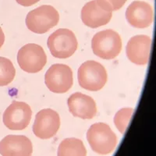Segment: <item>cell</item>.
Returning <instances> with one entry per match:
<instances>
[{"mask_svg":"<svg viewBox=\"0 0 156 156\" xmlns=\"http://www.w3.org/2000/svg\"><path fill=\"white\" fill-rule=\"evenodd\" d=\"M87 140L93 151L102 155L112 153L117 144L115 133L104 122H97L90 126L87 130Z\"/></svg>","mask_w":156,"mask_h":156,"instance_id":"cell-1","label":"cell"},{"mask_svg":"<svg viewBox=\"0 0 156 156\" xmlns=\"http://www.w3.org/2000/svg\"><path fill=\"white\" fill-rule=\"evenodd\" d=\"M94 54L103 59L110 60L119 55L122 50V39L116 31L108 29L98 32L91 40Z\"/></svg>","mask_w":156,"mask_h":156,"instance_id":"cell-2","label":"cell"},{"mask_svg":"<svg viewBox=\"0 0 156 156\" xmlns=\"http://www.w3.org/2000/svg\"><path fill=\"white\" fill-rule=\"evenodd\" d=\"M78 82L82 88L90 91L100 90L107 82L106 69L99 62L89 60L78 69Z\"/></svg>","mask_w":156,"mask_h":156,"instance_id":"cell-3","label":"cell"},{"mask_svg":"<svg viewBox=\"0 0 156 156\" xmlns=\"http://www.w3.org/2000/svg\"><path fill=\"white\" fill-rule=\"evenodd\" d=\"M58 20V11L51 5H43L27 13L26 25L30 31L41 34L56 26Z\"/></svg>","mask_w":156,"mask_h":156,"instance_id":"cell-4","label":"cell"},{"mask_svg":"<svg viewBox=\"0 0 156 156\" xmlns=\"http://www.w3.org/2000/svg\"><path fill=\"white\" fill-rule=\"evenodd\" d=\"M47 44L54 57L67 58L75 53L77 49L78 42L72 30L61 28L55 30L48 37Z\"/></svg>","mask_w":156,"mask_h":156,"instance_id":"cell-5","label":"cell"},{"mask_svg":"<svg viewBox=\"0 0 156 156\" xmlns=\"http://www.w3.org/2000/svg\"><path fill=\"white\" fill-rule=\"evenodd\" d=\"M17 62L25 72L36 73L45 66L47 56L41 46L37 44H27L18 51Z\"/></svg>","mask_w":156,"mask_h":156,"instance_id":"cell-6","label":"cell"},{"mask_svg":"<svg viewBox=\"0 0 156 156\" xmlns=\"http://www.w3.org/2000/svg\"><path fill=\"white\" fill-rule=\"evenodd\" d=\"M44 83L51 92L57 94L67 92L73 86L72 69L65 64H53L45 73Z\"/></svg>","mask_w":156,"mask_h":156,"instance_id":"cell-7","label":"cell"},{"mask_svg":"<svg viewBox=\"0 0 156 156\" xmlns=\"http://www.w3.org/2000/svg\"><path fill=\"white\" fill-rule=\"evenodd\" d=\"M60 126V117L51 108L41 110L35 116L33 132L40 139H50L55 136Z\"/></svg>","mask_w":156,"mask_h":156,"instance_id":"cell-8","label":"cell"},{"mask_svg":"<svg viewBox=\"0 0 156 156\" xmlns=\"http://www.w3.org/2000/svg\"><path fill=\"white\" fill-rule=\"evenodd\" d=\"M31 115V108L28 104L15 101L5 110L3 121L9 129L23 130L30 123Z\"/></svg>","mask_w":156,"mask_h":156,"instance_id":"cell-9","label":"cell"},{"mask_svg":"<svg viewBox=\"0 0 156 156\" xmlns=\"http://www.w3.org/2000/svg\"><path fill=\"white\" fill-rule=\"evenodd\" d=\"M151 38L147 35L132 37L126 44V52L129 60L139 66H144L148 62L151 51Z\"/></svg>","mask_w":156,"mask_h":156,"instance_id":"cell-10","label":"cell"},{"mask_svg":"<svg viewBox=\"0 0 156 156\" xmlns=\"http://www.w3.org/2000/svg\"><path fill=\"white\" fill-rule=\"evenodd\" d=\"M153 9L144 1H133L126 11V18L132 27L138 29L148 27L153 22Z\"/></svg>","mask_w":156,"mask_h":156,"instance_id":"cell-11","label":"cell"},{"mask_svg":"<svg viewBox=\"0 0 156 156\" xmlns=\"http://www.w3.org/2000/svg\"><path fill=\"white\" fill-rule=\"evenodd\" d=\"M32 152L31 141L23 135H9L0 142V154L2 156H31Z\"/></svg>","mask_w":156,"mask_h":156,"instance_id":"cell-12","label":"cell"},{"mask_svg":"<svg viewBox=\"0 0 156 156\" xmlns=\"http://www.w3.org/2000/svg\"><path fill=\"white\" fill-rule=\"evenodd\" d=\"M67 103L69 112L75 117L90 119L97 114L95 101L90 96L82 93L76 92L71 94Z\"/></svg>","mask_w":156,"mask_h":156,"instance_id":"cell-13","label":"cell"},{"mask_svg":"<svg viewBox=\"0 0 156 156\" xmlns=\"http://www.w3.org/2000/svg\"><path fill=\"white\" fill-rule=\"evenodd\" d=\"M112 16V12L101 9L97 4L96 0L86 3L81 10L82 21L90 28H97L106 25L111 20Z\"/></svg>","mask_w":156,"mask_h":156,"instance_id":"cell-14","label":"cell"},{"mask_svg":"<svg viewBox=\"0 0 156 156\" xmlns=\"http://www.w3.org/2000/svg\"><path fill=\"white\" fill-rule=\"evenodd\" d=\"M58 156H87V150L80 139L66 138L60 143L58 148Z\"/></svg>","mask_w":156,"mask_h":156,"instance_id":"cell-15","label":"cell"},{"mask_svg":"<svg viewBox=\"0 0 156 156\" xmlns=\"http://www.w3.org/2000/svg\"><path fill=\"white\" fill-rule=\"evenodd\" d=\"M16 74L15 68L10 60L0 58V85H7L13 80Z\"/></svg>","mask_w":156,"mask_h":156,"instance_id":"cell-16","label":"cell"},{"mask_svg":"<svg viewBox=\"0 0 156 156\" xmlns=\"http://www.w3.org/2000/svg\"><path fill=\"white\" fill-rule=\"evenodd\" d=\"M133 113V109L131 108H123L119 110L114 117V123L119 131L121 133H124L126 130L132 115Z\"/></svg>","mask_w":156,"mask_h":156,"instance_id":"cell-17","label":"cell"},{"mask_svg":"<svg viewBox=\"0 0 156 156\" xmlns=\"http://www.w3.org/2000/svg\"><path fill=\"white\" fill-rule=\"evenodd\" d=\"M127 0H96V2L102 9L108 12L119 10Z\"/></svg>","mask_w":156,"mask_h":156,"instance_id":"cell-18","label":"cell"},{"mask_svg":"<svg viewBox=\"0 0 156 156\" xmlns=\"http://www.w3.org/2000/svg\"><path fill=\"white\" fill-rule=\"evenodd\" d=\"M16 1L18 4L23 6H31L38 2L40 0H16Z\"/></svg>","mask_w":156,"mask_h":156,"instance_id":"cell-19","label":"cell"}]
</instances>
